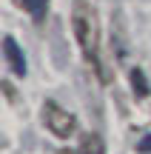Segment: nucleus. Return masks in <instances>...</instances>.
<instances>
[{"instance_id": "nucleus-3", "label": "nucleus", "mask_w": 151, "mask_h": 154, "mask_svg": "<svg viewBox=\"0 0 151 154\" xmlns=\"http://www.w3.org/2000/svg\"><path fill=\"white\" fill-rule=\"evenodd\" d=\"M3 54H6V63H9V69H11L17 77L26 74V57H23V51L17 49L14 37H6V40H3Z\"/></svg>"}, {"instance_id": "nucleus-1", "label": "nucleus", "mask_w": 151, "mask_h": 154, "mask_svg": "<svg viewBox=\"0 0 151 154\" xmlns=\"http://www.w3.org/2000/svg\"><path fill=\"white\" fill-rule=\"evenodd\" d=\"M71 26H74V37H77L80 49H83V57L94 66V72L106 80L100 69V26H97V14L91 9L89 0H77L71 11Z\"/></svg>"}, {"instance_id": "nucleus-7", "label": "nucleus", "mask_w": 151, "mask_h": 154, "mask_svg": "<svg viewBox=\"0 0 151 154\" xmlns=\"http://www.w3.org/2000/svg\"><path fill=\"white\" fill-rule=\"evenodd\" d=\"M137 151H140V154H151V134H148V137H143V140H140V146H137Z\"/></svg>"}, {"instance_id": "nucleus-4", "label": "nucleus", "mask_w": 151, "mask_h": 154, "mask_svg": "<svg viewBox=\"0 0 151 154\" xmlns=\"http://www.w3.org/2000/svg\"><path fill=\"white\" fill-rule=\"evenodd\" d=\"M20 9H26L29 14L34 17V23H43L46 17V9H49V0H17Z\"/></svg>"}, {"instance_id": "nucleus-2", "label": "nucleus", "mask_w": 151, "mask_h": 154, "mask_svg": "<svg viewBox=\"0 0 151 154\" xmlns=\"http://www.w3.org/2000/svg\"><path fill=\"white\" fill-rule=\"evenodd\" d=\"M43 123H46V128H49L54 137H60V140H68L74 134V128H77L74 114H68L66 109H60L54 100H49V103L43 106Z\"/></svg>"}, {"instance_id": "nucleus-5", "label": "nucleus", "mask_w": 151, "mask_h": 154, "mask_svg": "<svg viewBox=\"0 0 151 154\" xmlns=\"http://www.w3.org/2000/svg\"><path fill=\"white\" fill-rule=\"evenodd\" d=\"M77 154H106V149H103V140L97 137V134H89V137H83V143H80Z\"/></svg>"}, {"instance_id": "nucleus-6", "label": "nucleus", "mask_w": 151, "mask_h": 154, "mask_svg": "<svg viewBox=\"0 0 151 154\" xmlns=\"http://www.w3.org/2000/svg\"><path fill=\"white\" fill-rule=\"evenodd\" d=\"M131 86H134V94L137 97H148V80H146V74H143V69H134L131 72Z\"/></svg>"}]
</instances>
